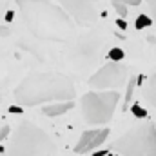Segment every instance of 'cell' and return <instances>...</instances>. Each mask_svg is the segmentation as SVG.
Returning <instances> with one entry per match:
<instances>
[{"instance_id": "4fadbf2b", "label": "cell", "mask_w": 156, "mask_h": 156, "mask_svg": "<svg viewBox=\"0 0 156 156\" xmlns=\"http://www.w3.org/2000/svg\"><path fill=\"white\" fill-rule=\"evenodd\" d=\"M134 26H136V29L149 27V26H153V18H151V16H147V15H140V16L136 18V22H134Z\"/></svg>"}, {"instance_id": "3957f363", "label": "cell", "mask_w": 156, "mask_h": 156, "mask_svg": "<svg viewBox=\"0 0 156 156\" xmlns=\"http://www.w3.org/2000/svg\"><path fill=\"white\" fill-rule=\"evenodd\" d=\"M56 151L55 140L33 122H22L5 149V156H53Z\"/></svg>"}, {"instance_id": "9a60e30c", "label": "cell", "mask_w": 156, "mask_h": 156, "mask_svg": "<svg viewBox=\"0 0 156 156\" xmlns=\"http://www.w3.org/2000/svg\"><path fill=\"white\" fill-rule=\"evenodd\" d=\"M113 5H115V11L118 13V16H120V18H125V16H127V13H129V7H127L125 4H122V2H115Z\"/></svg>"}, {"instance_id": "9c48e42d", "label": "cell", "mask_w": 156, "mask_h": 156, "mask_svg": "<svg viewBox=\"0 0 156 156\" xmlns=\"http://www.w3.org/2000/svg\"><path fill=\"white\" fill-rule=\"evenodd\" d=\"M71 107H73V100H67V102H53V104H47L45 107H42V113L45 116H60V115L67 113Z\"/></svg>"}, {"instance_id": "6da1fadb", "label": "cell", "mask_w": 156, "mask_h": 156, "mask_svg": "<svg viewBox=\"0 0 156 156\" xmlns=\"http://www.w3.org/2000/svg\"><path fill=\"white\" fill-rule=\"evenodd\" d=\"M22 20L31 35L45 42H69L76 24L53 0H16Z\"/></svg>"}, {"instance_id": "2e32d148", "label": "cell", "mask_w": 156, "mask_h": 156, "mask_svg": "<svg viewBox=\"0 0 156 156\" xmlns=\"http://www.w3.org/2000/svg\"><path fill=\"white\" fill-rule=\"evenodd\" d=\"M145 4H147V7H149V11H151V15H153V22H156V0H145Z\"/></svg>"}, {"instance_id": "ba28073f", "label": "cell", "mask_w": 156, "mask_h": 156, "mask_svg": "<svg viewBox=\"0 0 156 156\" xmlns=\"http://www.w3.org/2000/svg\"><path fill=\"white\" fill-rule=\"evenodd\" d=\"M109 136V129L107 127H98V129H89V131H83L78 144L75 145V153L76 154H85L89 151H94L98 149Z\"/></svg>"}, {"instance_id": "7a4b0ae2", "label": "cell", "mask_w": 156, "mask_h": 156, "mask_svg": "<svg viewBox=\"0 0 156 156\" xmlns=\"http://www.w3.org/2000/svg\"><path fill=\"white\" fill-rule=\"evenodd\" d=\"M76 94L73 80L64 73L37 71L29 73L16 87L15 100L20 105H40L53 102H67Z\"/></svg>"}, {"instance_id": "7402d4cb", "label": "cell", "mask_w": 156, "mask_h": 156, "mask_svg": "<svg viewBox=\"0 0 156 156\" xmlns=\"http://www.w3.org/2000/svg\"><path fill=\"white\" fill-rule=\"evenodd\" d=\"M107 153H109V151H96V153H94L93 156H105Z\"/></svg>"}, {"instance_id": "52a82bcc", "label": "cell", "mask_w": 156, "mask_h": 156, "mask_svg": "<svg viewBox=\"0 0 156 156\" xmlns=\"http://www.w3.org/2000/svg\"><path fill=\"white\" fill-rule=\"evenodd\" d=\"M125 78H127V67L122 66L120 62H111L100 67L89 78V85L104 91H118V87L125 83Z\"/></svg>"}, {"instance_id": "7c38bea8", "label": "cell", "mask_w": 156, "mask_h": 156, "mask_svg": "<svg viewBox=\"0 0 156 156\" xmlns=\"http://www.w3.org/2000/svg\"><path fill=\"white\" fill-rule=\"evenodd\" d=\"M138 85V80L136 78H129V85H127V94H125V107H129V102L133 100V94H134V89Z\"/></svg>"}, {"instance_id": "8992f818", "label": "cell", "mask_w": 156, "mask_h": 156, "mask_svg": "<svg viewBox=\"0 0 156 156\" xmlns=\"http://www.w3.org/2000/svg\"><path fill=\"white\" fill-rule=\"evenodd\" d=\"M56 2L78 26L89 27L94 26L96 20L100 18L98 0H56Z\"/></svg>"}, {"instance_id": "cb8c5ba5", "label": "cell", "mask_w": 156, "mask_h": 156, "mask_svg": "<svg viewBox=\"0 0 156 156\" xmlns=\"http://www.w3.org/2000/svg\"><path fill=\"white\" fill-rule=\"evenodd\" d=\"M0 153H5V147L4 145H0Z\"/></svg>"}, {"instance_id": "d4e9b609", "label": "cell", "mask_w": 156, "mask_h": 156, "mask_svg": "<svg viewBox=\"0 0 156 156\" xmlns=\"http://www.w3.org/2000/svg\"><path fill=\"white\" fill-rule=\"evenodd\" d=\"M107 156H113V154H111V153H107Z\"/></svg>"}, {"instance_id": "8fae6325", "label": "cell", "mask_w": 156, "mask_h": 156, "mask_svg": "<svg viewBox=\"0 0 156 156\" xmlns=\"http://www.w3.org/2000/svg\"><path fill=\"white\" fill-rule=\"evenodd\" d=\"M129 109H131L133 116L138 118V120H145V118H147V109H145V107H142L140 104H133Z\"/></svg>"}, {"instance_id": "e0dca14e", "label": "cell", "mask_w": 156, "mask_h": 156, "mask_svg": "<svg viewBox=\"0 0 156 156\" xmlns=\"http://www.w3.org/2000/svg\"><path fill=\"white\" fill-rule=\"evenodd\" d=\"M9 133H11V129H9V125H4L2 129H0V144L9 136Z\"/></svg>"}, {"instance_id": "ac0fdd59", "label": "cell", "mask_w": 156, "mask_h": 156, "mask_svg": "<svg viewBox=\"0 0 156 156\" xmlns=\"http://www.w3.org/2000/svg\"><path fill=\"white\" fill-rule=\"evenodd\" d=\"M7 111H9L11 115H22V113H24V107H20V105H11Z\"/></svg>"}, {"instance_id": "5bb4252c", "label": "cell", "mask_w": 156, "mask_h": 156, "mask_svg": "<svg viewBox=\"0 0 156 156\" xmlns=\"http://www.w3.org/2000/svg\"><path fill=\"white\" fill-rule=\"evenodd\" d=\"M125 58V53L120 49V47H113L111 51H109V60L111 62H122Z\"/></svg>"}, {"instance_id": "277c9868", "label": "cell", "mask_w": 156, "mask_h": 156, "mask_svg": "<svg viewBox=\"0 0 156 156\" xmlns=\"http://www.w3.org/2000/svg\"><path fill=\"white\" fill-rule=\"evenodd\" d=\"M113 149L120 156H156V125L144 122L123 133Z\"/></svg>"}, {"instance_id": "603a6c76", "label": "cell", "mask_w": 156, "mask_h": 156, "mask_svg": "<svg viewBox=\"0 0 156 156\" xmlns=\"http://www.w3.org/2000/svg\"><path fill=\"white\" fill-rule=\"evenodd\" d=\"M0 33H2V35H7V33H9V31H7V29H5V27H0Z\"/></svg>"}, {"instance_id": "5b68a950", "label": "cell", "mask_w": 156, "mask_h": 156, "mask_svg": "<svg viewBox=\"0 0 156 156\" xmlns=\"http://www.w3.org/2000/svg\"><path fill=\"white\" fill-rule=\"evenodd\" d=\"M120 102L118 91H102V93H85L80 100L82 118L89 125H105L111 122Z\"/></svg>"}, {"instance_id": "44dd1931", "label": "cell", "mask_w": 156, "mask_h": 156, "mask_svg": "<svg viewBox=\"0 0 156 156\" xmlns=\"http://www.w3.org/2000/svg\"><path fill=\"white\" fill-rule=\"evenodd\" d=\"M13 18H15V11H7L5 13V22H11Z\"/></svg>"}, {"instance_id": "ffe728a7", "label": "cell", "mask_w": 156, "mask_h": 156, "mask_svg": "<svg viewBox=\"0 0 156 156\" xmlns=\"http://www.w3.org/2000/svg\"><path fill=\"white\" fill-rule=\"evenodd\" d=\"M116 26H118V29H120V31H125V29H127V22H125V18H118Z\"/></svg>"}, {"instance_id": "d6986e66", "label": "cell", "mask_w": 156, "mask_h": 156, "mask_svg": "<svg viewBox=\"0 0 156 156\" xmlns=\"http://www.w3.org/2000/svg\"><path fill=\"white\" fill-rule=\"evenodd\" d=\"M113 2H122V4H125V5H140L142 0H113Z\"/></svg>"}, {"instance_id": "30bf717a", "label": "cell", "mask_w": 156, "mask_h": 156, "mask_svg": "<svg viewBox=\"0 0 156 156\" xmlns=\"http://www.w3.org/2000/svg\"><path fill=\"white\" fill-rule=\"evenodd\" d=\"M145 98H147V102L156 109V73L149 78V82H147V87H145Z\"/></svg>"}]
</instances>
